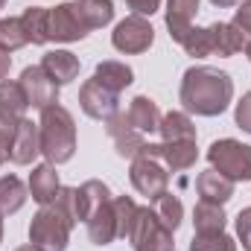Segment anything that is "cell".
Segmentation results:
<instances>
[{"instance_id": "cell-17", "label": "cell", "mask_w": 251, "mask_h": 251, "mask_svg": "<svg viewBox=\"0 0 251 251\" xmlns=\"http://www.w3.org/2000/svg\"><path fill=\"white\" fill-rule=\"evenodd\" d=\"M158 158L164 161L167 170L173 173H184L196 164L199 158V149H196V140H176V143H158Z\"/></svg>"}, {"instance_id": "cell-6", "label": "cell", "mask_w": 251, "mask_h": 251, "mask_svg": "<svg viewBox=\"0 0 251 251\" xmlns=\"http://www.w3.org/2000/svg\"><path fill=\"white\" fill-rule=\"evenodd\" d=\"M128 240H131L134 251H176L173 231L155 216L152 207L137 210V219H134V228H131Z\"/></svg>"}, {"instance_id": "cell-4", "label": "cell", "mask_w": 251, "mask_h": 251, "mask_svg": "<svg viewBox=\"0 0 251 251\" xmlns=\"http://www.w3.org/2000/svg\"><path fill=\"white\" fill-rule=\"evenodd\" d=\"M128 178L134 190L140 196H146L149 201H155L161 193H167V184H170V173L167 167L161 164L158 158V143H146L137 158H131V170H128Z\"/></svg>"}, {"instance_id": "cell-13", "label": "cell", "mask_w": 251, "mask_h": 251, "mask_svg": "<svg viewBox=\"0 0 251 251\" xmlns=\"http://www.w3.org/2000/svg\"><path fill=\"white\" fill-rule=\"evenodd\" d=\"M85 225H88V237H91V243H94V246H108V243H114V240H117L114 199H111V201H105V204H100V207L85 219Z\"/></svg>"}, {"instance_id": "cell-37", "label": "cell", "mask_w": 251, "mask_h": 251, "mask_svg": "<svg viewBox=\"0 0 251 251\" xmlns=\"http://www.w3.org/2000/svg\"><path fill=\"white\" fill-rule=\"evenodd\" d=\"M128 3V9L134 12V15H155L158 9H161V0H126Z\"/></svg>"}, {"instance_id": "cell-16", "label": "cell", "mask_w": 251, "mask_h": 251, "mask_svg": "<svg viewBox=\"0 0 251 251\" xmlns=\"http://www.w3.org/2000/svg\"><path fill=\"white\" fill-rule=\"evenodd\" d=\"M41 67H44V73H47L59 88L67 85V82H73V79L79 76V59H76L70 50H50V53H44Z\"/></svg>"}, {"instance_id": "cell-21", "label": "cell", "mask_w": 251, "mask_h": 251, "mask_svg": "<svg viewBox=\"0 0 251 251\" xmlns=\"http://www.w3.org/2000/svg\"><path fill=\"white\" fill-rule=\"evenodd\" d=\"M26 108H29V102H26V94H24L21 82L3 79L0 82V117L9 120V123H21Z\"/></svg>"}, {"instance_id": "cell-12", "label": "cell", "mask_w": 251, "mask_h": 251, "mask_svg": "<svg viewBox=\"0 0 251 251\" xmlns=\"http://www.w3.org/2000/svg\"><path fill=\"white\" fill-rule=\"evenodd\" d=\"M38 155H41V131H38V123H32V120L24 117L21 123L15 126V140H12V158L9 161L26 167Z\"/></svg>"}, {"instance_id": "cell-40", "label": "cell", "mask_w": 251, "mask_h": 251, "mask_svg": "<svg viewBox=\"0 0 251 251\" xmlns=\"http://www.w3.org/2000/svg\"><path fill=\"white\" fill-rule=\"evenodd\" d=\"M15 251H41V249H38V246H32V243H29V246H21V249H15Z\"/></svg>"}, {"instance_id": "cell-36", "label": "cell", "mask_w": 251, "mask_h": 251, "mask_svg": "<svg viewBox=\"0 0 251 251\" xmlns=\"http://www.w3.org/2000/svg\"><path fill=\"white\" fill-rule=\"evenodd\" d=\"M246 38L251 41V0H243V6L237 9V15H234V21H231Z\"/></svg>"}, {"instance_id": "cell-35", "label": "cell", "mask_w": 251, "mask_h": 251, "mask_svg": "<svg viewBox=\"0 0 251 251\" xmlns=\"http://www.w3.org/2000/svg\"><path fill=\"white\" fill-rule=\"evenodd\" d=\"M234 120H237V126H240L243 131H249V134H251V91H249V94H243V100L237 102Z\"/></svg>"}, {"instance_id": "cell-43", "label": "cell", "mask_w": 251, "mask_h": 251, "mask_svg": "<svg viewBox=\"0 0 251 251\" xmlns=\"http://www.w3.org/2000/svg\"><path fill=\"white\" fill-rule=\"evenodd\" d=\"M3 6H6V0H0V9H3Z\"/></svg>"}, {"instance_id": "cell-15", "label": "cell", "mask_w": 251, "mask_h": 251, "mask_svg": "<svg viewBox=\"0 0 251 251\" xmlns=\"http://www.w3.org/2000/svg\"><path fill=\"white\" fill-rule=\"evenodd\" d=\"M199 12V0H167V29L173 41H184L190 29H193V18Z\"/></svg>"}, {"instance_id": "cell-2", "label": "cell", "mask_w": 251, "mask_h": 251, "mask_svg": "<svg viewBox=\"0 0 251 251\" xmlns=\"http://www.w3.org/2000/svg\"><path fill=\"white\" fill-rule=\"evenodd\" d=\"M41 155L47 158V164L59 167L67 164L76 152V126H73V114L64 105H50L41 111Z\"/></svg>"}, {"instance_id": "cell-26", "label": "cell", "mask_w": 251, "mask_h": 251, "mask_svg": "<svg viewBox=\"0 0 251 251\" xmlns=\"http://www.w3.org/2000/svg\"><path fill=\"white\" fill-rule=\"evenodd\" d=\"M26 196H29V190L24 187L21 178L3 176V178H0V213H3V216L18 213V210L26 204Z\"/></svg>"}, {"instance_id": "cell-10", "label": "cell", "mask_w": 251, "mask_h": 251, "mask_svg": "<svg viewBox=\"0 0 251 251\" xmlns=\"http://www.w3.org/2000/svg\"><path fill=\"white\" fill-rule=\"evenodd\" d=\"M21 88L26 94V102L32 108H38V111H44V108H50V105L59 102V85L44 73L41 64L38 67H26L21 73Z\"/></svg>"}, {"instance_id": "cell-32", "label": "cell", "mask_w": 251, "mask_h": 251, "mask_svg": "<svg viewBox=\"0 0 251 251\" xmlns=\"http://www.w3.org/2000/svg\"><path fill=\"white\" fill-rule=\"evenodd\" d=\"M190 251H237V243L219 231V234H196L193 243H190Z\"/></svg>"}, {"instance_id": "cell-9", "label": "cell", "mask_w": 251, "mask_h": 251, "mask_svg": "<svg viewBox=\"0 0 251 251\" xmlns=\"http://www.w3.org/2000/svg\"><path fill=\"white\" fill-rule=\"evenodd\" d=\"M88 32L91 29L82 21V12L76 3H59L50 9V41L70 44V41H82Z\"/></svg>"}, {"instance_id": "cell-30", "label": "cell", "mask_w": 251, "mask_h": 251, "mask_svg": "<svg viewBox=\"0 0 251 251\" xmlns=\"http://www.w3.org/2000/svg\"><path fill=\"white\" fill-rule=\"evenodd\" d=\"M137 204L131 196H114V219H117V237L128 240L131 237V228H134V219H137Z\"/></svg>"}, {"instance_id": "cell-1", "label": "cell", "mask_w": 251, "mask_h": 251, "mask_svg": "<svg viewBox=\"0 0 251 251\" xmlns=\"http://www.w3.org/2000/svg\"><path fill=\"white\" fill-rule=\"evenodd\" d=\"M178 97H181V105L187 111L199 114V117H216L231 105L234 82L225 70L199 64V67H190L184 73Z\"/></svg>"}, {"instance_id": "cell-20", "label": "cell", "mask_w": 251, "mask_h": 251, "mask_svg": "<svg viewBox=\"0 0 251 251\" xmlns=\"http://www.w3.org/2000/svg\"><path fill=\"white\" fill-rule=\"evenodd\" d=\"M126 117H128V123L134 126L140 134H152V131L161 128V117H164V114L158 111L155 100H149V97H134L131 105H128V111H126Z\"/></svg>"}, {"instance_id": "cell-14", "label": "cell", "mask_w": 251, "mask_h": 251, "mask_svg": "<svg viewBox=\"0 0 251 251\" xmlns=\"http://www.w3.org/2000/svg\"><path fill=\"white\" fill-rule=\"evenodd\" d=\"M59 173H56V167L53 164H38V167H32V173H29V196L44 207V204H53L56 201V196H59Z\"/></svg>"}, {"instance_id": "cell-41", "label": "cell", "mask_w": 251, "mask_h": 251, "mask_svg": "<svg viewBox=\"0 0 251 251\" xmlns=\"http://www.w3.org/2000/svg\"><path fill=\"white\" fill-rule=\"evenodd\" d=\"M0 243H3V213H0Z\"/></svg>"}, {"instance_id": "cell-28", "label": "cell", "mask_w": 251, "mask_h": 251, "mask_svg": "<svg viewBox=\"0 0 251 251\" xmlns=\"http://www.w3.org/2000/svg\"><path fill=\"white\" fill-rule=\"evenodd\" d=\"M152 210H155V216L176 234V228L181 225V219H184V204L178 201V196H173V193H161L155 201H152Z\"/></svg>"}, {"instance_id": "cell-25", "label": "cell", "mask_w": 251, "mask_h": 251, "mask_svg": "<svg viewBox=\"0 0 251 251\" xmlns=\"http://www.w3.org/2000/svg\"><path fill=\"white\" fill-rule=\"evenodd\" d=\"M161 137L164 143H176V140H196V126L184 111H170L161 117Z\"/></svg>"}, {"instance_id": "cell-19", "label": "cell", "mask_w": 251, "mask_h": 251, "mask_svg": "<svg viewBox=\"0 0 251 251\" xmlns=\"http://www.w3.org/2000/svg\"><path fill=\"white\" fill-rule=\"evenodd\" d=\"M234 184H237V181L225 178V176L216 173L213 167L196 178V190H199L201 201H213V204H225V201L234 196Z\"/></svg>"}, {"instance_id": "cell-3", "label": "cell", "mask_w": 251, "mask_h": 251, "mask_svg": "<svg viewBox=\"0 0 251 251\" xmlns=\"http://www.w3.org/2000/svg\"><path fill=\"white\" fill-rule=\"evenodd\" d=\"M70 228L73 222L64 216L56 201L44 204L29 222V243L38 246L41 251H64L70 243Z\"/></svg>"}, {"instance_id": "cell-5", "label": "cell", "mask_w": 251, "mask_h": 251, "mask_svg": "<svg viewBox=\"0 0 251 251\" xmlns=\"http://www.w3.org/2000/svg\"><path fill=\"white\" fill-rule=\"evenodd\" d=\"M207 161L216 173H222L231 181H251V146L234 137L213 140L207 149Z\"/></svg>"}, {"instance_id": "cell-8", "label": "cell", "mask_w": 251, "mask_h": 251, "mask_svg": "<svg viewBox=\"0 0 251 251\" xmlns=\"http://www.w3.org/2000/svg\"><path fill=\"white\" fill-rule=\"evenodd\" d=\"M79 105H82V111L91 117V120H111L117 111H120V94H114V91H108L97 76L94 79H88L82 88H79Z\"/></svg>"}, {"instance_id": "cell-18", "label": "cell", "mask_w": 251, "mask_h": 251, "mask_svg": "<svg viewBox=\"0 0 251 251\" xmlns=\"http://www.w3.org/2000/svg\"><path fill=\"white\" fill-rule=\"evenodd\" d=\"M210 44H213V56H237L240 50L249 47V38L234 26V24H210Z\"/></svg>"}, {"instance_id": "cell-34", "label": "cell", "mask_w": 251, "mask_h": 251, "mask_svg": "<svg viewBox=\"0 0 251 251\" xmlns=\"http://www.w3.org/2000/svg\"><path fill=\"white\" fill-rule=\"evenodd\" d=\"M237 237H240L243 249L251 251V207H243L237 216Z\"/></svg>"}, {"instance_id": "cell-38", "label": "cell", "mask_w": 251, "mask_h": 251, "mask_svg": "<svg viewBox=\"0 0 251 251\" xmlns=\"http://www.w3.org/2000/svg\"><path fill=\"white\" fill-rule=\"evenodd\" d=\"M9 70H12V56L6 50H0V82L9 76Z\"/></svg>"}, {"instance_id": "cell-11", "label": "cell", "mask_w": 251, "mask_h": 251, "mask_svg": "<svg viewBox=\"0 0 251 251\" xmlns=\"http://www.w3.org/2000/svg\"><path fill=\"white\" fill-rule=\"evenodd\" d=\"M105 131L114 140V149L120 158H137V152L146 146V134H140L134 126L128 123L126 111H117L111 120H105Z\"/></svg>"}, {"instance_id": "cell-42", "label": "cell", "mask_w": 251, "mask_h": 251, "mask_svg": "<svg viewBox=\"0 0 251 251\" xmlns=\"http://www.w3.org/2000/svg\"><path fill=\"white\" fill-rule=\"evenodd\" d=\"M246 56H249V62H251V41H249V47H246Z\"/></svg>"}, {"instance_id": "cell-39", "label": "cell", "mask_w": 251, "mask_h": 251, "mask_svg": "<svg viewBox=\"0 0 251 251\" xmlns=\"http://www.w3.org/2000/svg\"><path fill=\"white\" fill-rule=\"evenodd\" d=\"M213 6H219V9H231V6H237L240 0H210Z\"/></svg>"}, {"instance_id": "cell-7", "label": "cell", "mask_w": 251, "mask_h": 251, "mask_svg": "<svg viewBox=\"0 0 251 251\" xmlns=\"http://www.w3.org/2000/svg\"><path fill=\"white\" fill-rule=\"evenodd\" d=\"M155 41V29L152 24L143 18V15H128L123 18L114 32H111V44L114 50H120L126 56H137V53H146Z\"/></svg>"}, {"instance_id": "cell-23", "label": "cell", "mask_w": 251, "mask_h": 251, "mask_svg": "<svg viewBox=\"0 0 251 251\" xmlns=\"http://www.w3.org/2000/svg\"><path fill=\"white\" fill-rule=\"evenodd\" d=\"M193 225H196V234H219V231H225V210H222V204L199 201L193 207Z\"/></svg>"}, {"instance_id": "cell-33", "label": "cell", "mask_w": 251, "mask_h": 251, "mask_svg": "<svg viewBox=\"0 0 251 251\" xmlns=\"http://www.w3.org/2000/svg\"><path fill=\"white\" fill-rule=\"evenodd\" d=\"M15 126L18 123H9L0 117V167L12 158V140H15Z\"/></svg>"}, {"instance_id": "cell-24", "label": "cell", "mask_w": 251, "mask_h": 251, "mask_svg": "<svg viewBox=\"0 0 251 251\" xmlns=\"http://www.w3.org/2000/svg\"><path fill=\"white\" fill-rule=\"evenodd\" d=\"M94 76H97L108 91H114V94L126 91V88L134 82L131 67L123 64V62H100V64H97V70H94Z\"/></svg>"}, {"instance_id": "cell-29", "label": "cell", "mask_w": 251, "mask_h": 251, "mask_svg": "<svg viewBox=\"0 0 251 251\" xmlns=\"http://www.w3.org/2000/svg\"><path fill=\"white\" fill-rule=\"evenodd\" d=\"M56 204L62 207V213L76 225V222H85L88 210H85V199H82V190L79 187H62L56 196Z\"/></svg>"}, {"instance_id": "cell-31", "label": "cell", "mask_w": 251, "mask_h": 251, "mask_svg": "<svg viewBox=\"0 0 251 251\" xmlns=\"http://www.w3.org/2000/svg\"><path fill=\"white\" fill-rule=\"evenodd\" d=\"M26 32H24V24L21 18H3L0 21V50L6 53H15L21 47H26Z\"/></svg>"}, {"instance_id": "cell-22", "label": "cell", "mask_w": 251, "mask_h": 251, "mask_svg": "<svg viewBox=\"0 0 251 251\" xmlns=\"http://www.w3.org/2000/svg\"><path fill=\"white\" fill-rule=\"evenodd\" d=\"M21 24H24V32H26L29 44H47L50 41V9L29 6L21 15Z\"/></svg>"}, {"instance_id": "cell-27", "label": "cell", "mask_w": 251, "mask_h": 251, "mask_svg": "<svg viewBox=\"0 0 251 251\" xmlns=\"http://www.w3.org/2000/svg\"><path fill=\"white\" fill-rule=\"evenodd\" d=\"M82 21L88 24V29H100L105 24L114 21V3L111 0H76Z\"/></svg>"}]
</instances>
